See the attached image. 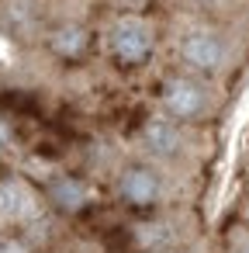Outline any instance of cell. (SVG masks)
Wrapping results in <instances>:
<instances>
[{"instance_id":"obj_1","label":"cell","mask_w":249,"mask_h":253,"mask_svg":"<svg viewBox=\"0 0 249 253\" xmlns=\"http://www.w3.org/2000/svg\"><path fill=\"white\" fill-rule=\"evenodd\" d=\"M111 42H114V52H118L125 63H139V59H145L149 49H152V32H149L145 21L125 18V21H118Z\"/></svg>"},{"instance_id":"obj_2","label":"cell","mask_w":249,"mask_h":253,"mask_svg":"<svg viewBox=\"0 0 249 253\" xmlns=\"http://www.w3.org/2000/svg\"><path fill=\"white\" fill-rule=\"evenodd\" d=\"M183 56H187V63H194L201 70H211L225 59V45L214 32H190L183 39Z\"/></svg>"},{"instance_id":"obj_3","label":"cell","mask_w":249,"mask_h":253,"mask_svg":"<svg viewBox=\"0 0 249 253\" xmlns=\"http://www.w3.org/2000/svg\"><path fill=\"white\" fill-rule=\"evenodd\" d=\"M201 104H204V94H201L197 84H190V80H173V84L166 87V108H170L173 115L190 118V115L201 111Z\"/></svg>"},{"instance_id":"obj_4","label":"cell","mask_w":249,"mask_h":253,"mask_svg":"<svg viewBox=\"0 0 249 253\" xmlns=\"http://www.w3.org/2000/svg\"><path fill=\"white\" fill-rule=\"evenodd\" d=\"M121 194L135 205H149L156 198V177L149 170H128L121 177Z\"/></svg>"},{"instance_id":"obj_5","label":"cell","mask_w":249,"mask_h":253,"mask_svg":"<svg viewBox=\"0 0 249 253\" xmlns=\"http://www.w3.org/2000/svg\"><path fill=\"white\" fill-rule=\"evenodd\" d=\"M25 208H32V198L18 180L0 184V215H21Z\"/></svg>"},{"instance_id":"obj_6","label":"cell","mask_w":249,"mask_h":253,"mask_svg":"<svg viewBox=\"0 0 249 253\" xmlns=\"http://www.w3.org/2000/svg\"><path fill=\"white\" fill-rule=\"evenodd\" d=\"M52 45H56V52H63V56H76V52H83L87 35H83L80 28H63V32H56Z\"/></svg>"},{"instance_id":"obj_7","label":"cell","mask_w":249,"mask_h":253,"mask_svg":"<svg viewBox=\"0 0 249 253\" xmlns=\"http://www.w3.org/2000/svg\"><path fill=\"white\" fill-rule=\"evenodd\" d=\"M52 198H56L63 208H80V205H83V187H80L76 180H59V184L52 187Z\"/></svg>"},{"instance_id":"obj_8","label":"cell","mask_w":249,"mask_h":253,"mask_svg":"<svg viewBox=\"0 0 249 253\" xmlns=\"http://www.w3.org/2000/svg\"><path fill=\"white\" fill-rule=\"evenodd\" d=\"M145 139H149V146H156L159 153H170V149L177 146V132H173L170 125H163V122H152L149 132H145Z\"/></svg>"},{"instance_id":"obj_9","label":"cell","mask_w":249,"mask_h":253,"mask_svg":"<svg viewBox=\"0 0 249 253\" xmlns=\"http://www.w3.org/2000/svg\"><path fill=\"white\" fill-rule=\"evenodd\" d=\"M0 253H21L18 246H0Z\"/></svg>"},{"instance_id":"obj_10","label":"cell","mask_w":249,"mask_h":253,"mask_svg":"<svg viewBox=\"0 0 249 253\" xmlns=\"http://www.w3.org/2000/svg\"><path fill=\"white\" fill-rule=\"evenodd\" d=\"M239 253H249V243H246V246H242V250H239Z\"/></svg>"}]
</instances>
